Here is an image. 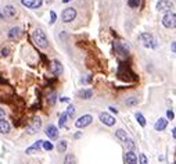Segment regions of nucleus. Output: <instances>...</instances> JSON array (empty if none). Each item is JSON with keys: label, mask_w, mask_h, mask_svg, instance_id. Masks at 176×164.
<instances>
[{"label": "nucleus", "mask_w": 176, "mask_h": 164, "mask_svg": "<svg viewBox=\"0 0 176 164\" xmlns=\"http://www.w3.org/2000/svg\"><path fill=\"white\" fill-rule=\"evenodd\" d=\"M32 38H33V42L36 46L42 47V49H46L47 46H49V40H47V36L46 34H44L42 29H35L33 35H32Z\"/></svg>", "instance_id": "1"}, {"label": "nucleus", "mask_w": 176, "mask_h": 164, "mask_svg": "<svg viewBox=\"0 0 176 164\" xmlns=\"http://www.w3.org/2000/svg\"><path fill=\"white\" fill-rule=\"evenodd\" d=\"M140 38H142L143 45H144L146 47H148V49H157V47H158V42H157V39L154 38V35L150 34V32H143Z\"/></svg>", "instance_id": "2"}, {"label": "nucleus", "mask_w": 176, "mask_h": 164, "mask_svg": "<svg viewBox=\"0 0 176 164\" xmlns=\"http://www.w3.org/2000/svg\"><path fill=\"white\" fill-rule=\"evenodd\" d=\"M162 25L165 26V28L170 29V28H175L176 25V15L173 11H169L166 13V14L164 15V18H162Z\"/></svg>", "instance_id": "3"}, {"label": "nucleus", "mask_w": 176, "mask_h": 164, "mask_svg": "<svg viewBox=\"0 0 176 164\" xmlns=\"http://www.w3.org/2000/svg\"><path fill=\"white\" fill-rule=\"evenodd\" d=\"M40 128H42V120L39 117H33L31 120V124L26 127V132L31 134V135H33V134H36Z\"/></svg>", "instance_id": "4"}, {"label": "nucleus", "mask_w": 176, "mask_h": 164, "mask_svg": "<svg viewBox=\"0 0 176 164\" xmlns=\"http://www.w3.org/2000/svg\"><path fill=\"white\" fill-rule=\"evenodd\" d=\"M76 17V10L72 9V7H68V9H65L63 13H61V20H63V22H71V21H74Z\"/></svg>", "instance_id": "5"}, {"label": "nucleus", "mask_w": 176, "mask_h": 164, "mask_svg": "<svg viewBox=\"0 0 176 164\" xmlns=\"http://www.w3.org/2000/svg\"><path fill=\"white\" fill-rule=\"evenodd\" d=\"M92 121H93V117L92 115H89V114H85V115H82V117H79L78 120L75 121V127L76 128H86L87 125H90L92 124Z\"/></svg>", "instance_id": "6"}, {"label": "nucleus", "mask_w": 176, "mask_h": 164, "mask_svg": "<svg viewBox=\"0 0 176 164\" xmlns=\"http://www.w3.org/2000/svg\"><path fill=\"white\" fill-rule=\"evenodd\" d=\"M98 118H100V121L103 122L104 125H107V127H113L114 124H115V117H113L111 114H108V113H100V115H98Z\"/></svg>", "instance_id": "7"}, {"label": "nucleus", "mask_w": 176, "mask_h": 164, "mask_svg": "<svg viewBox=\"0 0 176 164\" xmlns=\"http://www.w3.org/2000/svg\"><path fill=\"white\" fill-rule=\"evenodd\" d=\"M172 9H173V3L170 0H159L158 3H157V10H158V11L169 13Z\"/></svg>", "instance_id": "8"}, {"label": "nucleus", "mask_w": 176, "mask_h": 164, "mask_svg": "<svg viewBox=\"0 0 176 164\" xmlns=\"http://www.w3.org/2000/svg\"><path fill=\"white\" fill-rule=\"evenodd\" d=\"M114 49H115L117 54L121 56V57H126V56L129 54V49H128V46L122 45L121 42H115V43H114Z\"/></svg>", "instance_id": "9"}, {"label": "nucleus", "mask_w": 176, "mask_h": 164, "mask_svg": "<svg viewBox=\"0 0 176 164\" xmlns=\"http://www.w3.org/2000/svg\"><path fill=\"white\" fill-rule=\"evenodd\" d=\"M22 6H25L26 9H31V10H35V9H39L43 3V0H21Z\"/></svg>", "instance_id": "10"}, {"label": "nucleus", "mask_w": 176, "mask_h": 164, "mask_svg": "<svg viewBox=\"0 0 176 164\" xmlns=\"http://www.w3.org/2000/svg\"><path fill=\"white\" fill-rule=\"evenodd\" d=\"M2 14H3L4 18H7V20H11V18H14L15 15H17V10H15L14 6H6L3 9V11H2Z\"/></svg>", "instance_id": "11"}, {"label": "nucleus", "mask_w": 176, "mask_h": 164, "mask_svg": "<svg viewBox=\"0 0 176 164\" xmlns=\"http://www.w3.org/2000/svg\"><path fill=\"white\" fill-rule=\"evenodd\" d=\"M46 135L49 139H57L58 138V128L55 127V125H49V127L46 128Z\"/></svg>", "instance_id": "12"}, {"label": "nucleus", "mask_w": 176, "mask_h": 164, "mask_svg": "<svg viewBox=\"0 0 176 164\" xmlns=\"http://www.w3.org/2000/svg\"><path fill=\"white\" fill-rule=\"evenodd\" d=\"M21 34H22V31H21V28H18V26H15V28H11L9 31V39L10 40H15V39H20Z\"/></svg>", "instance_id": "13"}, {"label": "nucleus", "mask_w": 176, "mask_h": 164, "mask_svg": "<svg viewBox=\"0 0 176 164\" xmlns=\"http://www.w3.org/2000/svg\"><path fill=\"white\" fill-rule=\"evenodd\" d=\"M50 71H52L54 75L63 74V66H61L60 61H53L52 66H50Z\"/></svg>", "instance_id": "14"}, {"label": "nucleus", "mask_w": 176, "mask_h": 164, "mask_svg": "<svg viewBox=\"0 0 176 164\" xmlns=\"http://www.w3.org/2000/svg\"><path fill=\"white\" fill-rule=\"evenodd\" d=\"M42 142L43 141H38V142H35L33 145H32L31 147H28L26 149V154H33V153H38L39 150H40V147H42Z\"/></svg>", "instance_id": "15"}, {"label": "nucleus", "mask_w": 176, "mask_h": 164, "mask_svg": "<svg viewBox=\"0 0 176 164\" xmlns=\"http://www.w3.org/2000/svg\"><path fill=\"white\" fill-rule=\"evenodd\" d=\"M166 125H168V121L165 120V118H159V120H157V122L154 124V130L155 131H164L165 128H166Z\"/></svg>", "instance_id": "16"}, {"label": "nucleus", "mask_w": 176, "mask_h": 164, "mask_svg": "<svg viewBox=\"0 0 176 164\" xmlns=\"http://www.w3.org/2000/svg\"><path fill=\"white\" fill-rule=\"evenodd\" d=\"M125 160H126V164H137V156L133 152H128L125 154Z\"/></svg>", "instance_id": "17"}, {"label": "nucleus", "mask_w": 176, "mask_h": 164, "mask_svg": "<svg viewBox=\"0 0 176 164\" xmlns=\"http://www.w3.org/2000/svg\"><path fill=\"white\" fill-rule=\"evenodd\" d=\"M10 132V124L6 120H0V134H9Z\"/></svg>", "instance_id": "18"}, {"label": "nucleus", "mask_w": 176, "mask_h": 164, "mask_svg": "<svg viewBox=\"0 0 176 164\" xmlns=\"http://www.w3.org/2000/svg\"><path fill=\"white\" fill-rule=\"evenodd\" d=\"M79 96H81V99H83V100H89V99H92L93 92L90 89H82L81 92H79Z\"/></svg>", "instance_id": "19"}, {"label": "nucleus", "mask_w": 176, "mask_h": 164, "mask_svg": "<svg viewBox=\"0 0 176 164\" xmlns=\"http://www.w3.org/2000/svg\"><path fill=\"white\" fill-rule=\"evenodd\" d=\"M115 136L119 139V141H122V142H125L128 139V136H126V132H125L124 130H117V132H115Z\"/></svg>", "instance_id": "20"}, {"label": "nucleus", "mask_w": 176, "mask_h": 164, "mask_svg": "<svg viewBox=\"0 0 176 164\" xmlns=\"http://www.w3.org/2000/svg\"><path fill=\"white\" fill-rule=\"evenodd\" d=\"M64 164H76V161H75V156H74L72 153H68V154L65 156V160H64Z\"/></svg>", "instance_id": "21"}, {"label": "nucleus", "mask_w": 176, "mask_h": 164, "mask_svg": "<svg viewBox=\"0 0 176 164\" xmlns=\"http://www.w3.org/2000/svg\"><path fill=\"white\" fill-rule=\"evenodd\" d=\"M137 103H139V100H137V98H135V96H130V98L126 99V106H129V107L137 106Z\"/></svg>", "instance_id": "22"}, {"label": "nucleus", "mask_w": 176, "mask_h": 164, "mask_svg": "<svg viewBox=\"0 0 176 164\" xmlns=\"http://www.w3.org/2000/svg\"><path fill=\"white\" fill-rule=\"evenodd\" d=\"M67 145H68V142L67 141H60L58 142V145H57V150L60 153H64L67 150Z\"/></svg>", "instance_id": "23"}, {"label": "nucleus", "mask_w": 176, "mask_h": 164, "mask_svg": "<svg viewBox=\"0 0 176 164\" xmlns=\"http://www.w3.org/2000/svg\"><path fill=\"white\" fill-rule=\"evenodd\" d=\"M136 120H137V122L142 125V127H146V118L143 117L142 113H136Z\"/></svg>", "instance_id": "24"}, {"label": "nucleus", "mask_w": 176, "mask_h": 164, "mask_svg": "<svg viewBox=\"0 0 176 164\" xmlns=\"http://www.w3.org/2000/svg\"><path fill=\"white\" fill-rule=\"evenodd\" d=\"M67 118H68V115L65 114V113H63V114H60V120H58V127L63 128L64 125H65L67 122Z\"/></svg>", "instance_id": "25"}, {"label": "nucleus", "mask_w": 176, "mask_h": 164, "mask_svg": "<svg viewBox=\"0 0 176 164\" xmlns=\"http://www.w3.org/2000/svg\"><path fill=\"white\" fill-rule=\"evenodd\" d=\"M128 6L130 9H137L140 6V0H128Z\"/></svg>", "instance_id": "26"}, {"label": "nucleus", "mask_w": 176, "mask_h": 164, "mask_svg": "<svg viewBox=\"0 0 176 164\" xmlns=\"http://www.w3.org/2000/svg\"><path fill=\"white\" fill-rule=\"evenodd\" d=\"M125 145H126V147L129 149V152H132V150L135 149V142H133L132 139H129V138L125 141Z\"/></svg>", "instance_id": "27"}, {"label": "nucleus", "mask_w": 176, "mask_h": 164, "mask_svg": "<svg viewBox=\"0 0 176 164\" xmlns=\"http://www.w3.org/2000/svg\"><path fill=\"white\" fill-rule=\"evenodd\" d=\"M139 164H148V160L144 153H140V154H139Z\"/></svg>", "instance_id": "28"}, {"label": "nucleus", "mask_w": 176, "mask_h": 164, "mask_svg": "<svg viewBox=\"0 0 176 164\" xmlns=\"http://www.w3.org/2000/svg\"><path fill=\"white\" fill-rule=\"evenodd\" d=\"M65 114L68 115V117H72L74 114H75V107L71 104V106H68L67 107V111H65Z\"/></svg>", "instance_id": "29"}, {"label": "nucleus", "mask_w": 176, "mask_h": 164, "mask_svg": "<svg viewBox=\"0 0 176 164\" xmlns=\"http://www.w3.org/2000/svg\"><path fill=\"white\" fill-rule=\"evenodd\" d=\"M42 147H43L44 150H47V152H50V150L53 149V143L52 142H42Z\"/></svg>", "instance_id": "30"}, {"label": "nucleus", "mask_w": 176, "mask_h": 164, "mask_svg": "<svg viewBox=\"0 0 176 164\" xmlns=\"http://www.w3.org/2000/svg\"><path fill=\"white\" fill-rule=\"evenodd\" d=\"M55 100H57V96H55V93H53V95H50V96H49V99H47V102H49V104H50V106H54Z\"/></svg>", "instance_id": "31"}, {"label": "nucleus", "mask_w": 176, "mask_h": 164, "mask_svg": "<svg viewBox=\"0 0 176 164\" xmlns=\"http://www.w3.org/2000/svg\"><path fill=\"white\" fill-rule=\"evenodd\" d=\"M50 24H54L55 22V20H57V15H55V13L54 11H50Z\"/></svg>", "instance_id": "32"}, {"label": "nucleus", "mask_w": 176, "mask_h": 164, "mask_svg": "<svg viewBox=\"0 0 176 164\" xmlns=\"http://www.w3.org/2000/svg\"><path fill=\"white\" fill-rule=\"evenodd\" d=\"M166 117L169 118V120H173V118H175V114H173V111L168 110V111H166Z\"/></svg>", "instance_id": "33"}, {"label": "nucleus", "mask_w": 176, "mask_h": 164, "mask_svg": "<svg viewBox=\"0 0 176 164\" xmlns=\"http://www.w3.org/2000/svg\"><path fill=\"white\" fill-rule=\"evenodd\" d=\"M9 52H10V50L7 49V47H3V49H2V56H3V57L9 56Z\"/></svg>", "instance_id": "34"}, {"label": "nucleus", "mask_w": 176, "mask_h": 164, "mask_svg": "<svg viewBox=\"0 0 176 164\" xmlns=\"http://www.w3.org/2000/svg\"><path fill=\"white\" fill-rule=\"evenodd\" d=\"M4 117H6V113L3 109H0V120H4Z\"/></svg>", "instance_id": "35"}, {"label": "nucleus", "mask_w": 176, "mask_h": 164, "mask_svg": "<svg viewBox=\"0 0 176 164\" xmlns=\"http://www.w3.org/2000/svg\"><path fill=\"white\" fill-rule=\"evenodd\" d=\"M172 52L173 53L176 52V43H175V42H172Z\"/></svg>", "instance_id": "36"}, {"label": "nucleus", "mask_w": 176, "mask_h": 164, "mask_svg": "<svg viewBox=\"0 0 176 164\" xmlns=\"http://www.w3.org/2000/svg\"><path fill=\"white\" fill-rule=\"evenodd\" d=\"M110 110H111V111H113V113H115V114H117V113H118V110H117L115 107H113V106L110 107Z\"/></svg>", "instance_id": "37"}, {"label": "nucleus", "mask_w": 176, "mask_h": 164, "mask_svg": "<svg viewBox=\"0 0 176 164\" xmlns=\"http://www.w3.org/2000/svg\"><path fill=\"white\" fill-rule=\"evenodd\" d=\"M175 131H176V130H175V128H173V130H172V136H173V138H175V136H176V132H175Z\"/></svg>", "instance_id": "38"}, {"label": "nucleus", "mask_w": 176, "mask_h": 164, "mask_svg": "<svg viewBox=\"0 0 176 164\" xmlns=\"http://www.w3.org/2000/svg\"><path fill=\"white\" fill-rule=\"evenodd\" d=\"M63 2H64V3H68V2H69V0H63Z\"/></svg>", "instance_id": "39"}]
</instances>
